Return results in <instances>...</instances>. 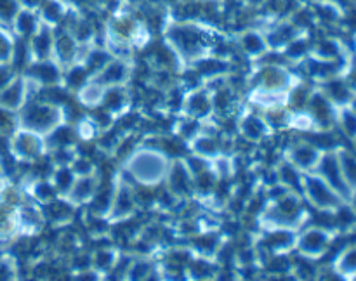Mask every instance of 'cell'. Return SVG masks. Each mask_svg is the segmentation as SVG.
I'll list each match as a JSON object with an SVG mask.
<instances>
[{
  "label": "cell",
  "instance_id": "obj_1",
  "mask_svg": "<svg viewBox=\"0 0 356 281\" xmlns=\"http://www.w3.org/2000/svg\"><path fill=\"white\" fill-rule=\"evenodd\" d=\"M163 40L176 52L184 71L195 61L211 54L212 47L225 38H219V35L214 33L212 28L198 26L197 23H190V21H179L165 28Z\"/></svg>",
  "mask_w": 356,
  "mask_h": 281
},
{
  "label": "cell",
  "instance_id": "obj_2",
  "mask_svg": "<svg viewBox=\"0 0 356 281\" xmlns=\"http://www.w3.org/2000/svg\"><path fill=\"white\" fill-rule=\"evenodd\" d=\"M170 160L172 158L160 146L141 141L138 148L120 162L118 170L138 186L159 187L165 180Z\"/></svg>",
  "mask_w": 356,
  "mask_h": 281
},
{
  "label": "cell",
  "instance_id": "obj_3",
  "mask_svg": "<svg viewBox=\"0 0 356 281\" xmlns=\"http://www.w3.org/2000/svg\"><path fill=\"white\" fill-rule=\"evenodd\" d=\"M16 120L19 128H26L47 137L54 128L66 124L68 118H66L65 104L52 103L45 97L37 96L28 99L26 104L17 111Z\"/></svg>",
  "mask_w": 356,
  "mask_h": 281
},
{
  "label": "cell",
  "instance_id": "obj_4",
  "mask_svg": "<svg viewBox=\"0 0 356 281\" xmlns=\"http://www.w3.org/2000/svg\"><path fill=\"white\" fill-rule=\"evenodd\" d=\"M339 235L341 232L337 229L327 228L316 222H308L305 228L299 229L294 253L302 259L320 262L329 255Z\"/></svg>",
  "mask_w": 356,
  "mask_h": 281
},
{
  "label": "cell",
  "instance_id": "obj_5",
  "mask_svg": "<svg viewBox=\"0 0 356 281\" xmlns=\"http://www.w3.org/2000/svg\"><path fill=\"white\" fill-rule=\"evenodd\" d=\"M139 214H141V207L136 196L134 182L127 179L120 170H117L113 176V200H111L108 221L111 224H118V222L138 219Z\"/></svg>",
  "mask_w": 356,
  "mask_h": 281
},
{
  "label": "cell",
  "instance_id": "obj_6",
  "mask_svg": "<svg viewBox=\"0 0 356 281\" xmlns=\"http://www.w3.org/2000/svg\"><path fill=\"white\" fill-rule=\"evenodd\" d=\"M301 194L308 207L315 208L316 212H336L346 203L316 172H302Z\"/></svg>",
  "mask_w": 356,
  "mask_h": 281
},
{
  "label": "cell",
  "instance_id": "obj_7",
  "mask_svg": "<svg viewBox=\"0 0 356 281\" xmlns=\"http://www.w3.org/2000/svg\"><path fill=\"white\" fill-rule=\"evenodd\" d=\"M235 128L238 137L243 142L252 146L264 144V142H268L277 135V132L270 127L264 114L257 108H254L252 104L247 103V101L243 103L240 113L236 114Z\"/></svg>",
  "mask_w": 356,
  "mask_h": 281
},
{
  "label": "cell",
  "instance_id": "obj_8",
  "mask_svg": "<svg viewBox=\"0 0 356 281\" xmlns=\"http://www.w3.org/2000/svg\"><path fill=\"white\" fill-rule=\"evenodd\" d=\"M323 151L325 149L316 146L308 137H296L291 139L285 146H282L280 156L287 160L291 165H294L299 172H315Z\"/></svg>",
  "mask_w": 356,
  "mask_h": 281
},
{
  "label": "cell",
  "instance_id": "obj_9",
  "mask_svg": "<svg viewBox=\"0 0 356 281\" xmlns=\"http://www.w3.org/2000/svg\"><path fill=\"white\" fill-rule=\"evenodd\" d=\"M47 155V141L37 132L17 128L10 137V156L21 163L31 165Z\"/></svg>",
  "mask_w": 356,
  "mask_h": 281
},
{
  "label": "cell",
  "instance_id": "obj_10",
  "mask_svg": "<svg viewBox=\"0 0 356 281\" xmlns=\"http://www.w3.org/2000/svg\"><path fill=\"white\" fill-rule=\"evenodd\" d=\"M163 187L179 201L193 200V173L186 165L184 156H176L170 160Z\"/></svg>",
  "mask_w": 356,
  "mask_h": 281
},
{
  "label": "cell",
  "instance_id": "obj_11",
  "mask_svg": "<svg viewBox=\"0 0 356 281\" xmlns=\"http://www.w3.org/2000/svg\"><path fill=\"white\" fill-rule=\"evenodd\" d=\"M229 239L232 238H229L221 228L209 229V231H197L191 236H188L184 241H186L188 246L193 250L195 255L204 257V259L209 260H216V262H218L219 253H221V250L225 248V245Z\"/></svg>",
  "mask_w": 356,
  "mask_h": 281
},
{
  "label": "cell",
  "instance_id": "obj_12",
  "mask_svg": "<svg viewBox=\"0 0 356 281\" xmlns=\"http://www.w3.org/2000/svg\"><path fill=\"white\" fill-rule=\"evenodd\" d=\"M181 117L195 118L200 121H209L214 118V106H212V94L205 83L186 90L183 108L179 111Z\"/></svg>",
  "mask_w": 356,
  "mask_h": 281
},
{
  "label": "cell",
  "instance_id": "obj_13",
  "mask_svg": "<svg viewBox=\"0 0 356 281\" xmlns=\"http://www.w3.org/2000/svg\"><path fill=\"white\" fill-rule=\"evenodd\" d=\"M315 172L320 173V176L327 180V184H329V186L332 187V189L336 191V193L339 194V196L343 198L346 203H353L355 196H353V193H351L350 187H348L346 180H344L343 172H341L336 148L325 149V151H323V155H322V158H320L318 167H316Z\"/></svg>",
  "mask_w": 356,
  "mask_h": 281
},
{
  "label": "cell",
  "instance_id": "obj_14",
  "mask_svg": "<svg viewBox=\"0 0 356 281\" xmlns=\"http://www.w3.org/2000/svg\"><path fill=\"white\" fill-rule=\"evenodd\" d=\"M136 66L138 62L132 58H120V56H113L110 61L104 65L97 75L92 78L99 80L104 87H115V85H131L136 80Z\"/></svg>",
  "mask_w": 356,
  "mask_h": 281
},
{
  "label": "cell",
  "instance_id": "obj_15",
  "mask_svg": "<svg viewBox=\"0 0 356 281\" xmlns=\"http://www.w3.org/2000/svg\"><path fill=\"white\" fill-rule=\"evenodd\" d=\"M306 111L312 114L313 121L316 125V130H337V106L316 85L313 89L308 104H306Z\"/></svg>",
  "mask_w": 356,
  "mask_h": 281
},
{
  "label": "cell",
  "instance_id": "obj_16",
  "mask_svg": "<svg viewBox=\"0 0 356 281\" xmlns=\"http://www.w3.org/2000/svg\"><path fill=\"white\" fill-rule=\"evenodd\" d=\"M235 49L243 59H245L249 65H254V62L261 61L264 56L270 52V47H268L266 35L264 31L256 30V28H249V30H243L242 33L236 37Z\"/></svg>",
  "mask_w": 356,
  "mask_h": 281
},
{
  "label": "cell",
  "instance_id": "obj_17",
  "mask_svg": "<svg viewBox=\"0 0 356 281\" xmlns=\"http://www.w3.org/2000/svg\"><path fill=\"white\" fill-rule=\"evenodd\" d=\"M44 228H47L45 222L44 208L37 201H23L16 210V229L24 236H38Z\"/></svg>",
  "mask_w": 356,
  "mask_h": 281
},
{
  "label": "cell",
  "instance_id": "obj_18",
  "mask_svg": "<svg viewBox=\"0 0 356 281\" xmlns=\"http://www.w3.org/2000/svg\"><path fill=\"white\" fill-rule=\"evenodd\" d=\"M103 182L104 177L101 172L90 173V176H80L76 177L75 182L72 184V187H70L68 193L65 194V198L73 205V207L82 210V208H86L87 205L92 201V198L96 196L99 187L103 186Z\"/></svg>",
  "mask_w": 356,
  "mask_h": 281
},
{
  "label": "cell",
  "instance_id": "obj_19",
  "mask_svg": "<svg viewBox=\"0 0 356 281\" xmlns=\"http://www.w3.org/2000/svg\"><path fill=\"white\" fill-rule=\"evenodd\" d=\"M83 45L76 40L70 30H59L54 35V47H52V59L61 65V68H68L73 62H79L83 54Z\"/></svg>",
  "mask_w": 356,
  "mask_h": 281
},
{
  "label": "cell",
  "instance_id": "obj_20",
  "mask_svg": "<svg viewBox=\"0 0 356 281\" xmlns=\"http://www.w3.org/2000/svg\"><path fill=\"white\" fill-rule=\"evenodd\" d=\"M28 78L33 80L35 83L42 87V89H51V87H63V75L65 69L61 68L59 62L54 59H45V61L31 62L26 69L23 71Z\"/></svg>",
  "mask_w": 356,
  "mask_h": 281
},
{
  "label": "cell",
  "instance_id": "obj_21",
  "mask_svg": "<svg viewBox=\"0 0 356 281\" xmlns=\"http://www.w3.org/2000/svg\"><path fill=\"white\" fill-rule=\"evenodd\" d=\"M45 215V222H47V228L51 229H61L66 225H72L75 222L76 214H79V208L73 207L65 196H58L54 200L47 201L45 205H42Z\"/></svg>",
  "mask_w": 356,
  "mask_h": 281
},
{
  "label": "cell",
  "instance_id": "obj_22",
  "mask_svg": "<svg viewBox=\"0 0 356 281\" xmlns=\"http://www.w3.org/2000/svg\"><path fill=\"white\" fill-rule=\"evenodd\" d=\"M131 85L106 87V92H104V99L101 106L108 113L113 114L117 120L120 117H124L125 113H129L131 110H134V94H132Z\"/></svg>",
  "mask_w": 356,
  "mask_h": 281
},
{
  "label": "cell",
  "instance_id": "obj_23",
  "mask_svg": "<svg viewBox=\"0 0 356 281\" xmlns=\"http://www.w3.org/2000/svg\"><path fill=\"white\" fill-rule=\"evenodd\" d=\"M122 248L117 243H106V245H99L90 248V257H92V269L101 276V280H108L111 271L117 266L118 259H120Z\"/></svg>",
  "mask_w": 356,
  "mask_h": 281
},
{
  "label": "cell",
  "instance_id": "obj_24",
  "mask_svg": "<svg viewBox=\"0 0 356 281\" xmlns=\"http://www.w3.org/2000/svg\"><path fill=\"white\" fill-rule=\"evenodd\" d=\"M306 30L296 24V21H284V23L275 24L271 30L264 31L266 35L268 47L271 52H282L294 38L305 35Z\"/></svg>",
  "mask_w": 356,
  "mask_h": 281
},
{
  "label": "cell",
  "instance_id": "obj_25",
  "mask_svg": "<svg viewBox=\"0 0 356 281\" xmlns=\"http://www.w3.org/2000/svg\"><path fill=\"white\" fill-rule=\"evenodd\" d=\"M54 28H49L45 24H40L33 37L28 38V51H30L31 62L45 61L52 58V47H54ZM30 62V65H31Z\"/></svg>",
  "mask_w": 356,
  "mask_h": 281
},
{
  "label": "cell",
  "instance_id": "obj_26",
  "mask_svg": "<svg viewBox=\"0 0 356 281\" xmlns=\"http://www.w3.org/2000/svg\"><path fill=\"white\" fill-rule=\"evenodd\" d=\"M353 52L346 47L343 40L336 37H323L318 40H313L312 45V58L320 59V61H339V59L348 58Z\"/></svg>",
  "mask_w": 356,
  "mask_h": 281
},
{
  "label": "cell",
  "instance_id": "obj_27",
  "mask_svg": "<svg viewBox=\"0 0 356 281\" xmlns=\"http://www.w3.org/2000/svg\"><path fill=\"white\" fill-rule=\"evenodd\" d=\"M104 92H106V87H104L99 80L90 76V78L73 94V99H75V103L79 104L82 110L90 111L96 110V108H99L101 104H103Z\"/></svg>",
  "mask_w": 356,
  "mask_h": 281
},
{
  "label": "cell",
  "instance_id": "obj_28",
  "mask_svg": "<svg viewBox=\"0 0 356 281\" xmlns=\"http://www.w3.org/2000/svg\"><path fill=\"white\" fill-rule=\"evenodd\" d=\"M315 85L318 87V89L322 90L337 108L348 106L351 97H353V90L348 87L346 80H344L343 76H334V78L323 80V82L315 83Z\"/></svg>",
  "mask_w": 356,
  "mask_h": 281
},
{
  "label": "cell",
  "instance_id": "obj_29",
  "mask_svg": "<svg viewBox=\"0 0 356 281\" xmlns=\"http://www.w3.org/2000/svg\"><path fill=\"white\" fill-rule=\"evenodd\" d=\"M219 269H221V266L216 260L195 255L184 267V274H186V280L191 281H212L218 280Z\"/></svg>",
  "mask_w": 356,
  "mask_h": 281
},
{
  "label": "cell",
  "instance_id": "obj_30",
  "mask_svg": "<svg viewBox=\"0 0 356 281\" xmlns=\"http://www.w3.org/2000/svg\"><path fill=\"white\" fill-rule=\"evenodd\" d=\"M330 266L334 267L341 280H355L356 278V241L344 245L339 252L336 253Z\"/></svg>",
  "mask_w": 356,
  "mask_h": 281
},
{
  "label": "cell",
  "instance_id": "obj_31",
  "mask_svg": "<svg viewBox=\"0 0 356 281\" xmlns=\"http://www.w3.org/2000/svg\"><path fill=\"white\" fill-rule=\"evenodd\" d=\"M312 45H313V40L305 33L301 35V37L294 38V40H292L291 44L280 52V56L289 66L298 68L305 59L309 58V54H312Z\"/></svg>",
  "mask_w": 356,
  "mask_h": 281
},
{
  "label": "cell",
  "instance_id": "obj_32",
  "mask_svg": "<svg viewBox=\"0 0 356 281\" xmlns=\"http://www.w3.org/2000/svg\"><path fill=\"white\" fill-rule=\"evenodd\" d=\"M336 153L344 180H346L348 187L351 189L353 196H356V153L353 151V148H348V146L344 144L337 146Z\"/></svg>",
  "mask_w": 356,
  "mask_h": 281
},
{
  "label": "cell",
  "instance_id": "obj_33",
  "mask_svg": "<svg viewBox=\"0 0 356 281\" xmlns=\"http://www.w3.org/2000/svg\"><path fill=\"white\" fill-rule=\"evenodd\" d=\"M26 194L30 196V200L37 201L38 205H45L47 201L59 196L49 177H31L26 186Z\"/></svg>",
  "mask_w": 356,
  "mask_h": 281
},
{
  "label": "cell",
  "instance_id": "obj_34",
  "mask_svg": "<svg viewBox=\"0 0 356 281\" xmlns=\"http://www.w3.org/2000/svg\"><path fill=\"white\" fill-rule=\"evenodd\" d=\"M275 173H277V182H280L282 186L289 187V189H294L301 193V179L302 172H299L294 165L284 160L280 156L277 163H275Z\"/></svg>",
  "mask_w": 356,
  "mask_h": 281
},
{
  "label": "cell",
  "instance_id": "obj_35",
  "mask_svg": "<svg viewBox=\"0 0 356 281\" xmlns=\"http://www.w3.org/2000/svg\"><path fill=\"white\" fill-rule=\"evenodd\" d=\"M90 78V73L82 62H73L68 68H65V75H63V87L68 90L70 94H75L87 80Z\"/></svg>",
  "mask_w": 356,
  "mask_h": 281
},
{
  "label": "cell",
  "instance_id": "obj_36",
  "mask_svg": "<svg viewBox=\"0 0 356 281\" xmlns=\"http://www.w3.org/2000/svg\"><path fill=\"white\" fill-rule=\"evenodd\" d=\"M49 179H51V182L54 184L59 196H65V194L70 191V187H72V184L75 182L76 176L70 165H56L52 167Z\"/></svg>",
  "mask_w": 356,
  "mask_h": 281
},
{
  "label": "cell",
  "instance_id": "obj_37",
  "mask_svg": "<svg viewBox=\"0 0 356 281\" xmlns=\"http://www.w3.org/2000/svg\"><path fill=\"white\" fill-rule=\"evenodd\" d=\"M336 128L339 130V134L344 135V139H348L350 142L356 139V113L350 106L337 108Z\"/></svg>",
  "mask_w": 356,
  "mask_h": 281
},
{
  "label": "cell",
  "instance_id": "obj_38",
  "mask_svg": "<svg viewBox=\"0 0 356 281\" xmlns=\"http://www.w3.org/2000/svg\"><path fill=\"white\" fill-rule=\"evenodd\" d=\"M40 24L42 21L38 19L31 10H23V12L16 14V24H14V26H16L17 35H19L23 40L24 38L28 40L30 37H33L35 31L40 28Z\"/></svg>",
  "mask_w": 356,
  "mask_h": 281
},
{
  "label": "cell",
  "instance_id": "obj_39",
  "mask_svg": "<svg viewBox=\"0 0 356 281\" xmlns=\"http://www.w3.org/2000/svg\"><path fill=\"white\" fill-rule=\"evenodd\" d=\"M70 167H72L76 177L90 176V173L101 172L99 165L96 163L94 156L92 155H86V153H79V155H76V158L73 160L72 165H70Z\"/></svg>",
  "mask_w": 356,
  "mask_h": 281
},
{
  "label": "cell",
  "instance_id": "obj_40",
  "mask_svg": "<svg viewBox=\"0 0 356 281\" xmlns=\"http://www.w3.org/2000/svg\"><path fill=\"white\" fill-rule=\"evenodd\" d=\"M17 14V2L16 0H0V17L3 19H13Z\"/></svg>",
  "mask_w": 356,
  "mask_h": 281
},
{
  "label": "cell",
  "instance_id": "obj_41",
  "mask_svg": "<svg viewBox=\"0 0 356 281\" xmlns=\"http://www.w3.org/2000/svg\"><path fill=\"white\" fill-rule=\"evenodd\" d=\"M343 78L346 80L348 87L353 90V94H356V56L355 54H353V58H351L350 65H348L346 71H344Z\"/></svg>",
  "mask_w": 356,
  "mask_h": 281
},
{
  "label": "cell",
  "instance_id": "obj_42",
  "mask_svg": "<svg viewBox=\"0 0 356 281\" xmlns=\"http://www.w3.org/2000/svg\"><path fill=\"white\" fill-rule=\"evenodd\" d=\"M348 106H350L351 110H353L356 113V94H353V97H351V101H350V104H348Z\"/></svg>",
  "mask_w": 356,
  "mask_h": 281
},
{
  "label": "cell",
  "instance_id": "obj_43",
  "mask_svg": "<svg viewBox=\"0 0 356 281\" xmlns=\"http://www.w3.org/2000/svg\"><path fill=\"white\" fill-rule=\"evenodd\" d=\"M351 148H353V151L356 153V139H353V141H351Z\"/></svg>",
  "mask_w": 356,
  "mask_h": 281
},
{
  "label": "cell",
  "instance_id": "obj_44",
  "mask_svg": "<svg viewBox=\"0 0 356 281\" xmlns=\"http://www.w3.org/2000/svg\"><path fill=\"white\" fill-rule=\"evenodd\" d=\"M353 54L356 56V37H355V52H353Z\"/></svg>",
  "mask_w": 356,
  "mask_h": 281
}]
</instances>
